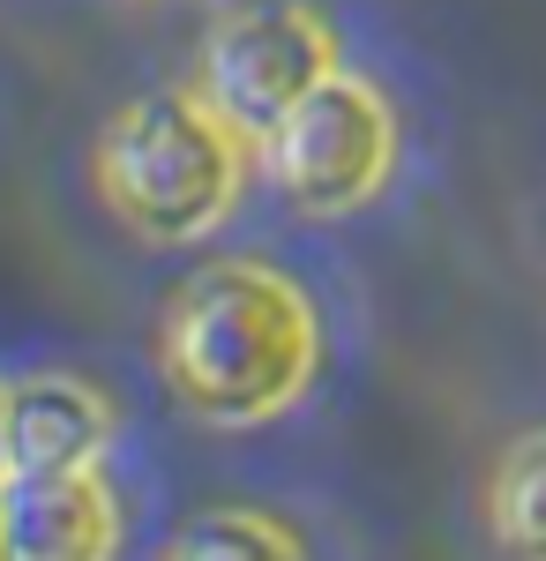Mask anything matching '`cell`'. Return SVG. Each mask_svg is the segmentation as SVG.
Returning <instances> with one entry per match:
<instances>
[{
	"mask_svg": "<svg viewBox=\"0 0 546 561\" xmlns=\"http://www.w3.org/2000/svg\"><path fill=\"white\" fill-rule=\"evenodd\" d=\"M166 375L203 420H270L315 375V314L293 277L217 262L166 314Z\"/></svg>",
	"mask_w": 546,
	"mask_h": 561,
	"instance_id": "cell-1",
	"label": "cell"
},
{
	"mask_svg": "<svg viewBox=\"0 0 546 561\" xmlns=\"http://www.w3.org/2000/svg\"><path fill=\"white\" fill-rule=\"evenodd\" d=\"M98 180L113 210L150 240H195L240 195V135L203 98H135L98 142Z\"/></svg>",
	"mask_w": 546,
	"mask_h": 561,
	"instance_id": "cell-2",
	"label": "cell"
},
{
	"mask_svg": "<svg viewBox=\"0 0 546 561\" xmlns=\"http://www.w3.org/2000/svg\"><path fill=\"white\" fill-rule=\"evenodd\" d=\"M270 173L315 217H344L352 203H367L389 173V105L352 76H322L277 121V135L262 142Z\"/></svg>",
	"mask_w": 546,
	"mask_h": 561,
	"instance_id": "cell-3",
	"label": "cell"
},
{
	"mask_svg": "<svg viewBox=\"0 0 546 561\" xmlns=\"http://www.w3.org/2000/svg\"><path fill=\"white\" fill-rule=\"evenodd\" d=\"M322 76H337L330 31L307 8H262V15H240V23H225L211 38V53H203V105L240 142H270L277 121Z\"/></svg>",
	"mask_w": 546,
	"mask_h": 561,
	"instance_id": "cell-4",
	"label": "cell"
},
{
	"mask_svg": "<svg viewBox=\"0 0 546 561\" xmlns=\"http://www.w3.org/2000/svg\"><path fill=\"white\" fill-rule=\"evenodd\" d=\"M113 494L83 472H8L0 479V561H105Z\"/></svg>",
	"mask_w": 546,
	"mask_h": 561,
	"instance_id": "cell-5",
	"label": "cell"
},
{
	"mask_svg": "<svg viewBox=\"0 0 546 561\" xmlns=\"http://www.w3.org/2000/svg\"><path fill=\"white\" fill-rule=\"evenodd\" d=\"M8 434H15V472H83L105 449L113 420L83 382L38 375L8 389Z\"/></svg>",
	"mask_w": 546,
	"mask_h": 561,
	"instance_id": "cell-6",
	"label": "cell"
},
{
	"mask_svg": "<svg viewBox=\"0 0 546 561\" xmlns=\"http://www.w3.org/2000/svg\"><path fill=\"white\" fill-rule=\"evenodd\" d=\"M487 517H494V539L516 561H546V434L516 442L502 457L494 494H487Z\"/></svg>",
	"mask_w": 546,
	"mask_h": 561,
	"instance_id": "cell-7",
	"label": "cell"
},
{
	"mask_svg": "<svg viewBox=\"0 0 546 561\" xmlns=\"http://www.w3.org/2000/svg\"><path fill=\"white\" fill-rule=\"evenodd\" d=\"M166 561H299V547L270 517H248V510H211V517H195L180 539H172Z\"/></svg>",
	"mask_w": 546,
	"mask_h": 561,
	"instance_id": "cell-8",
	"label": "cell"
},
{
	"mask_svg": "<svg viewBox=\"0 0 546 561\" xmlns=\"http://www.w3.org/2000/svg\"><path fill=\"white\" fill-rule=\"evenodd\" d=\"M15 472V434H8V389H0V479Z\"/></svg>",
	"mask_w": 546,
	"mask_h": 561,
	"instance_id": "cell-9",
	"label": "cell"
}]
</instances>
